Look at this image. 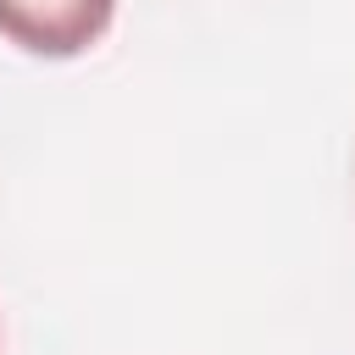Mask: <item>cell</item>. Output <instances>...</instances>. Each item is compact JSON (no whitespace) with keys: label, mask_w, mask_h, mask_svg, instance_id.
<instances>
[{"label":"cell","mask_w":355,"mask_h":355,"mask_svg":"<svg viewBox=\"0 0 355 355\" xmlns=\"http://www.w3.org/2000/svg\"><path fill=\"white\" fill-rule=\"evenodd\" d=\"M111 17L116 0H0V39L44 61H72L105 39Z\"/></svg>","instance_id":"obj_1"}]
</instances>
